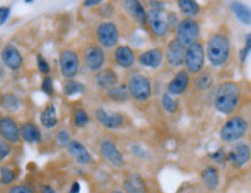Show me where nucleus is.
<instances>
[{
	"label": "nucleus",
	"mask_w": 251,
	"mask_h": 193,
	"mask_svg": "<svg viewBox=\"0 0 251 193\" xmlns=\"http://www.w3.org/2000/svg\"><path fill=\"white\" fill-rule=\"evenodd\" d=\"M241 88L236 82L226 81L218 87L215 92L213 104L215 110L223 115H231L241 102Z\"/></svg>",
	"instance_id": "1"
},
{
	"label": "nucleus",
	"mask_w": 251,
	"mask_h": 193,
	"mask_svg": "<svg viewBox=\"0 0 251 193\" xmlns=\"http://www.w3.org/2000/svg\"><path fill=\"white\" fill-rule=\"evenodd\" d=\"M231 44L227 35L217 33L207 42L205 54L212 66L220 67L228 62L230 57Z\"/></svg>",
	"instance_id": "2"
},
{
	"label": "nucleus",
	"mask_w": 251,
	"mask_h": 193,
	"mask_svg": "<svg viewBox=\"0 0 251 193\" xmlns=\"http://www.w3.org/2000/svg\"><path fill=\"white\" fill-rule=\"evenodd\" d=\"M248 121L242 116H233L220 128V139L226 144L239 143L247 134Z\"/></svg>",
	"instance_id": "3"
},
{
	"label": "nucleus",
	"mask_w": 251,
	"mask_h": 193,
	"mask_svg": "<svg viewBox=\"0 0 251 193\" xmlns=\"http://www.w3.org/2000/svg\"><path fill=\"white\" fill-rule=\"evenodd\" d=\"M205 58V48L199 42H196V43L186 48L184 62H183L186 67V72L198 74L201 71H204Z\"/></svg>",
	"instance_id": "4"
},
{
	"label": "nucleus",
	"mask_w": 251,
	"mask_h": 193,
	"mask_svg": "<svg viewBox=\"0 0 251 193\" xmlns=\"http://www.w3.org/2000/svg\"><path fill=\"white\" fill-rule=\"evenodd\" d=\"M127 91L130 97L138 102H145L152 95V83L144 74L136 73L128 80Z\"/></svg>",
	"instance_id": "5"
},
{
	"label": "nucleus",
	"mask_w": 251,
	"mask_h": 193,
	"mask_svg": "<svg viewBox=\"0 0 251 193\" xmlns=\"http://www.w3.org/2000/svg\"><path fill=\"white\" fill-rule=\"evenodd\" d=\"M199 36H201V27L194 19L186 18L178 22L176 27V38L185 48L198 42Z\"/></svg>",
	"instance_id": "6"
},
{
	"label": "nucleus",
	"mask_w": 251,
	"mask_h": 193,
	"mask_svg": "<svg viewBox=\"0 0 251 193\" xmlns=\"http://www.w3.org/2000/svg\"><path fill=\"white\" fill-rule=\"evenodd\" d=\"M96 38L101 48L110 49V48H114L120 40V30L114 22L103 21L96 27Z\"/></svg>",
	"instance_id": "7"
},
{
	"label": "nucleus",
	"mask_w": 251,
	"mask_h": 193,
	"mask_svg": "<svg viewBox=\"0 0 251 193\" xmlns=\"http://www.w3.org/2000/svg\"><path fill=\"white\" fill-rule=\"evenodd\" d=\"M146 21L147 24L150 25L151 31H152L154 36L163 38L168 35L170 29L166 21L165 9L151 7L149 11L146 12Z\"/></svg>",
	"instance_id": "8"
},
{
	"label": "nucleus",
	"mask_w": 251,
	"mask_h": 193,
	"mask_svg": "<svg viewBox=\"0 0 251 193\" xmlns=\"http://www.w3.org/2000/svg\"><path fill=\"white\" fill-rule=\"evenodd\" d=\"M59 66L62 75L66 80H73L80 70L79 56L72 50H64L59 56Z\"/></svg>",
	"instance_id": "9"
},
{
	"label": "nucleus",
	"mask_w": 251,
	"mask_h": 193,
	"mask_svg": "<svg viewBox=\"0 0 251 193\" xmlns=\"http://www.w3.org/2000/svg\"><path fill=\"white\" fill-rule=\"evenodd\" d=\"M100 153L103 160L115 168H121L124 166L123 154L111 140L105 139L102 141L100 145Z\"/></svg>",
	"instance_id": "10"
},
{
	"label": "nucleus",
	"mask_w": 251,
	"mask_h": 193,
	"mask_svg": "<svg viewBox=\"0 0 251 193\" xmlns=\"http://www.w3.org/2000/svg\"><path fill=\"white\" fill-rule=\"evenodd\" d=\"M186 48L177 38L169 41L166 48V60L169 66L179 67L184 62Z\"/></svg>",
	"instance_id": "11"
},
{
	"label": "nucleus",
	"mask_w": 251,
	"mask_h": 193,
	"mask_svg": "<svg viewBox=\"0 0 251 193\" xmlns=\"http://www.w3.org/2000/svg\"><path fill=\"white\" fill-rule=\"evenodd\" d=\"M95 118L103 127L109 128V130H117L124 124L123 115H121L120 112L109 111L102 108L95 110Z\"/></svg>",
	"instance_id": "12"
},
{
	"label": "nucleus",
	"mask_w": 251,
	"mask_h": 193,
	"mask_svg": "<svg viewBox=\"0 0 251 193\" xmlns=\"http://www.w3.org/2000/svg\"><path fill=\"white\" fill-rule=\"evenodd\" d=\"M105 63L104 50L100 46H91L85 51V64L93 72H99Z\"/></svg>",
	"instance_id": "13"
},
{
	"label": "nucleus",
	"mask_w": 251,
	"mask_h": 193,
	"mask_svg": "<svg viewBox=\"0 0 251 193\" xmlns=\"http://www.w3.org/2000/svg\"><path fill=\"white\" fill-rule=\"evenodd\" d=\"M67 153L75 161L78 165L87 166L93 162L92 154L88 152V149L85 147V145L80 143L79 140H71L66 146Z\"/></svg>",
	"instance_id": "14"
},
{
	"label": "nucleus",
	"mask_w": 251,
	"mask_h": 193,
	"mask_svg": "<svg viewBox=\"0 0 251 193\" xmlns=\"http://www.w3.org/2000/svg\"><path fill=\"white\" fill-rule=\"evenodd\" d=\"M250 159V148L244 143H235L230 152L227 153V161L235 167H243Z\"/></svg>",
	"instance_id": "15"
},
{
	"label": "nucleus",
	"mask_w": 251,
	"mask_h": 193,
	"mask_svg": "<svg viewBox=\"0 0 251 193\" xmlns=\"http://www.w3.org/2000/svg\"><path fill=\"white\" fill-rule=\"evenodd\" d=\"M1 63L7 69L11 71H18L21 69L24 64V58H22L20 51L12 44L6 46L1 51Z\"/></svg>",
	"instance_id": "16"
},
{
	"label": "nucleus",
	"mask_w": 251,
	"mask_h": 193,
	"mask_svg": "<svg viewBox=\"0 0 251 193\" xmlns=\"http://www.w3.org/2000/svg\"><path fill=\"white\" fill-rule=\"evenodd\" d=\"M190 83V75L184 70L178 71L175 76L167 85V92L172 96H179L188 89Z\"/></svg>",
	"instance_id": "17"
},
{
	"label": "nucleus",
	"mask_w": 251,
	"mask_h": 193,
	"mask_svg": "<svg viewBox=\"0 0 251 193\" xmlns=\"http://www.w3.org/2000/svg\"><path fill=\"white\" fill-rule=\"evenodd\" d=\"M0 134L4 140L9 144L18 143L20 139V128H19L17 121L9 116H5L0 120Z\"/></svg>",
	"instance_id": "18"
},
{
	"label": "nucleus",
	"mask_w": 251,
	"mask_h": 193,
	"mask_svg": "<svg viewBox=\"0 0 251 193\" xmlns=\"http://www.w3.org/2000/svg\"><path fill=\"white\" fill-rule=\"evenodd\" d=\"M94 81L99 89L108 92L112 87L118 85V75L116 71L110 69V67H107V69H102L99 72H96Z\"/></svg>",
	"instance_id": "19"
},
{
	"label": "nucleus",
	"mask_w": 251,
	"mask_h": 193,
	"mask_svg": "<svg viewBox=\"0 0 251 193\" xmlns=\"http://www.w3.org/2000/svg\"><path fill=\"white\" fill-rule=\"evenodd\" d=\"M163 58V51L160 48H154V49L145 51L138 57V62L141 66L147 67V69H159L162 65Z\"/></svg>",
	"instance_id": "20"
},
{
	"label": "nucleus",
	"mask_w": 251,
	"mask_h": 193,
	"mask_svg": "<svg viewBox=\"0 0 251 193\" xmlns=\"http://www.w3.org/2000/svg\"><path fill=\"white\" fill-rule=\"evenodd\" d=\"M115 63L122 69H130L136 63V54L128 46H120L116 48L114 53Z\"/></svg>",
	"instance_id": "21"
},
{
	"label": "nucleus",
	"mask_w": 251,
	"mask_h": 193,
	"mask_svg": "<svg viewBox=\"0 0 251 193\" xmlns=\"http://www.w3.org/2000/svg\"><path fill=\"white\" fill-rule=\"evenodd\" d=\"M124 8L126 9L128 14L131 15L132 19H134L140 25H146V11H145L144 6L140 4V1L137 0H128L124 1Z\"/></svg>",
	"instance_id": "22"
},
{
	"label": "nucleus",
	"mask_w": 251,
	"mask_h": 193,
	"mask_svg": "<svg viewBox=\"0 0 251 193\" xmlns=\"http://www.w3.org/2000/svg\"><path fill=\"white\" fill-rule=\"evenodd\" d=\"M123 188L125 193H147L145 181L138 173L127 176L123 182Z\"/></svg>",
	"instance_id": "23"
},
{
	"label": "nucleus",
	"mask_w": 251,
	"mask_h": 193,
	"mask_svg": "<svg viewBox=\"0 0 251 193\" xmlns=\"http://www.w3.org/2000/svg\"><path fill=\"white\" fill-rule=\"evenodd\" d=\"M201 182L207 190L213 191L217 189L220 183V173H219L218 168L213 166L206 167L201 172Z\"/></svg>",
	"instance_id": "24"
},
{
	"label": "nucleus",
	"mask_w": 251,
	"mask_h": 193,
	"mask_svg": "<svg viewBox=\"0 0 251 193\" xmlns=\"http://www.w3.org/2000/svg\"><path fill=\"white\" fill-rule=\"evenodd\" d=\"M20 137L28 144L40 143L42 139L41 130L33 123H25L20 127Z\"/></svg>",
	"instance_id": "25"
},
{
	"label": "nucleus",
	"mask_w": 251,
	"mask_h": 193,
	"mask_svg": "<svg viewBox=\"0 0 251 193\" xmlns=\"http://www.w3.org/2000/svg\"><path fill=\"white\" fill-rule=\"evenodd\" d=\"M40 121L42 126L48 128H53L57 126L58 124V116H57V109L54 107V104L50 103L46 108L43 109V111L40 115Z\"/></svg>",
	"instance_id": "26"
},
{
	"label": "nucleus",
	"mask_w": 251,
	"mask_h": 193,
	"mask_svg": "<svg viewBox=\"0 0 251 193\" xmlns=\"http://www.w3.org/2000/svg\"><path fill=\"white\" fill-rule=\"evenodd\" d=\"M230 11L233 12L235 18L239 20L242 24L250 25L251 24V13L250 8L240 1H233L230 4Z\"/></svg>",
	"instance_id": "27"
},
{
	"label": "nucleus",
	"mask_w": 251,
	"mask_h": 193,
	"mask_svg": "<svg viewBox=\"0 0 251 193\" xmlns=\"http://www.w3.org/2000/svg\"><path fill=\"white\" fill-rule=\"evenodd\" d=\"M107 95L109 99H111L112 102L117 103V104H123V103L127 102L128 99H130V95H128V91H127V85H125V83L112 87L111 89H109L107 92Z\"/></svg>",
	"instance_id": "28"
},
{
	"label": "nucleus",
	"mask_w": 251,
	"mask_h": 193,
	"mask_svg": "<svg viewBox=\"0 0 251 193\" xmlns=\"http://www.w3.org/2000/svg\"><path fill=\"white\" fill-rule=\"evenodd\" d=\"M214 85L213 76L207 71H201V73L197 74V76L194 79V86L196 89L201 92L210 91V89Z\"/></svg>",
	"instance_id": "29"
},
{
	"label": "nucleus",
	"mask_w": 251,
	"mask_h": 193,
	"mask_svg": "<svg viewBox=\"0 0 251 193\" xmlns=\"http://www.w3.org/2000/svg\"><path fill=\"white\" fill-rule=\"evenodd\" d=\"M177 5H178V8L181 9L183 14L188 18L192 19V17H196L201 13V6L194 0H178Z\"/></svg>",
	"instance_id": "30"
},
{
	"label": "nucleus",
	"mask_w": 251,
	"mask_h": 193,
	"mask_svg": "<svg viewBox=\"0 0 251 193\" xmlns=\"http://www.w3.org/2000/svg\"><path fill=\"white\" fill-rule=\"evenodd\" d=\"M86 92V86L82 82L75 81V80H66L63 85V93L66 96H75L83 94Z\"/></svg>",
	"instance_id": "31"
},
{
	"label": "nucleus",
	"mask_w": 251,
	"mask_h": 193,
	"mask_svg": "<svg viewBox=\"0 0 251 193\" xmlns=\"http://www.w3.org/2000/svg\"><path fill=\"white\" fill-rule=\"evenodd\" d=\"M161 105H162L163 110L168 114H175L179 108V102L168 93H163L161 96Z\"/></svg>",
	"instance_id": "32"
},
{
	"label": "nucleus",
	"mask_w": 251,
	"mask_h": 193,
	"mask_svg": "<svg viewBox=\"0 0 251 193\" xmlns=\"http://www.w3.org/2000/svg\"><path fill=\"white\" fill-rule=\"evenodd\" d=\"M21 102L15 94L8 93V94L2 95V107L8 111H17L20 108Z\"/></svg>",
	"instance_id": "33"
},
{
	"label": "nucleus",
	"mask_w": 251,
	"mask_h": 193,
	"mask_svg": "<svg viewBox=\"0 0 251 193\" xmlns=\"http://www.w3.org/2000/svg\"><path fill=\"white\" fill-rule=\"evenodd\" d=\"M73 121H75V125L78 128H83L89 124L91 118H89V115L87 114L85 109H76L75 111V116H73Z\"/></svg>",
	"instance_id": "34"
},
{
	"label": "nucleus",
	"mask_w": 251,
	"mask_h": 193,
	"mask_svg": "<svg viewBox=\"0 0 251 193\" xmlns=\"http://www.w3.org/2000/svg\"><path fill=\"white\" fill-rule=\"evenodd\" d=\"M17 179V173L9 167H1L0 168V184L9 185Z\"/></svg>",
	"instance_id": "35"
},
{
	"label": "nucleus",
	"mask_w": 251,
	"mask_h": 193,
	"mask_svg": "<svg viewBox=\"0 0 251 193\" xmlns=\"http://www.w3.org/2000/svg\"><path fill=\"white\" fill-rule=\"evenodd\" d=\"M251 51V34L248 33L246 36V41H244V47L241 49L240 53H239V58L241 63H246V60L249 57V53Z\"/></svg>",
	"instance_id": "36"
},
{
	"label": "nucleus",
	"mask_w": 251,
	"mask_h": 193,
	"mask_svg": "<svg viewBox=\"0 0 251 193\" xmlns=\"http://www.w3.org/2000/svg\"><path fill=\"white\" fill-rule=\"evenodd\" d=\"M41 89L44 94L48 96H52L54 94V86H53V80L51 76L47 75L46 78L43 79L41 85Z\"/></svg>",
	"instance_id": "37"
},
{
	"label": "nucleus",
	"mask_w": 251,
	"mask_h": 193,
	"mask_svg": "<svg viewBox=\"0 0 251 193\" xmlns=\"http://www.w3.org/2000/svg\"><path fill=\"white\" fill-rule=\"evenodd\" d=\"M72 140L71 139V136L67 130H60L57 132L56 134V141L60 146H67V144Z\"/></svg>",
	"instance_id": "38"
},
{
	"label": "nucleus",
	"mask_w": 251,
	"mask_h": 193,
	"mask_svg": "<svg viewBox=\"0 0 251 193\" xmlns=\"http://www.w3.org/2000/svg\"><path fill=\"white\" fill-rule=\"evenodd\" d=\"M12 153V147L11 144L4 139H0V161L5 160L6 157L9 156V154Z\"/></svg>",
	"instance_id": "39"
},
{
	"label": "nucleus",
	"mask_w": 251,
	"mask_h": 193,
	"mask_svg": "<svg viewBox=\"0 0 251 193\" xmlns=\"http://www.w3.org/2000/svg\"><path fill=\"white\" fill-rule=\"evenodd\" d=\"M37 67H38V71H40L42 74H46V75H48V74L50 73L49 63L47 62L46 58L42 56V54H38L37 56Z\"/></svg>",
	"instance_id": "40"
},
{
	"label": "nucleus",
	"mask_w": 251,
	"mask_h": 193,
	"mask_svg": "<svg viewBox=\"0 0 251 193\" xmlns=\"http://www.w3.org/2000/svg\"><path fill=\"white\" fill-rule=\"evenodd\" d=\"M210 156L212 160L215 161V162H218V163H225L227 161V154L223 149V148H219V149L215 150L214 153L210 154Z\"/></svg>",
	"instance_id": "41"
},
{
	"label": "nucleus",
	"mask_w": 251,
	"mask_h": 193,
	"mask_svg": "<svg viewBox=\"0 0 251 193\" xmlns=\"http://www.w3.org/2000/svg\"><path fill=\"white\" fill-rule=\"evenodd\" d=\"M8 193H35L33 190L25 185H14L9 189Z\"/></svg>",
	"instance_id": "42"
},
{
	"label": "nucleus",
	"mask_w": 251,
	"mask_h": 193,
	"mask_svg": "<svg viewBox=\"0 0 251 193\" xmlns=\"http://www.w3.org/2000/svg\"><path fill=\"white\" fill-rule=\"evenodd\" d=\"M166 21H167V24H168L169 29L177 27V24H178V22H179L178 18H177V15L175 14V13H169V14H167Z\"/></svg>",
	"instance_id": "43"
},
{
	"label": "nucleus",
	"mask_w": 251,
	"mask_h": 193,
	"mask_svg": "<svg viewBox=\"0 0 251 193\" xmlns=\"http://www.w3.org/2000/svg\"><path fill=\"white\" fill-rule=\"evenodd\" d=\"M9 14H11V8L5 7V6L0 7V25L5 24V22L7 21Z\"/></svg>",
	"instance_id": "44"
},
{
	"label": "nucleus",
	"mask_w": 251,
	"mask_h": 193,
	"mask_svg": "<svg viewBox=\"0 0 251 193\" xmlns=\"http://www.w3.org/2000/svg\"><path fill=\"white\" fill-rule=\"evenodd\" d=\"M40 193H57V192H56V190H54L53 186H51L49 184H44L41 186Z\"/></svg>",
	"instance_id": "45"
},
{
	"label": "nucleus",
	"mask_w": 251,
	"mask_h": 193,
	"mask_svg": "<svg viewBox=\"0 0 251 193\" xmlns=\"http://www.w3.org/2000/svg\"><path fill=\"white\" fill-rule=\"evenodd\" d=\"M101 2V0H86V1L83 2V6H85V7H93V6L100 5Z\"/></svg>",
	"instance_id": "46"
},
{
	"label": "nucleus",
	"mask_w": 251,
	"mask_h": 193,
	"mask_svg": "<svg viewBox=\"0 0 251 193\" xmlns=\"http://www.w3.org/2000/svg\"><path fill=\"white\" fill-rule=\"evenodd\" d=\"M69 193H80V183L75 182L72 185H71Z\"/></svg>",
	"instance_id": "47"
},
{
	"label": "nucleus",
	"mask_w": 251,
	"mask_h": 193,
	"mask_svg": "<svg viewBox=\"0 0 251 193\" xmlns=\"http://www.w3.org/2000/svg\"><path fill=\"white\" fill-rule=\"evenodd\" d=\"M5 75V70H4V65H2L1 60H0V80L4 78Z\"/></svg>",
	"instance_id": "48"
},
{
	"label": "nucleus",
	"mask_w": 251,
	"mask_h": 193,
	"mask_svg": "<svg viewBox=\"0 0 251 193\" xmlns=\"http://www.w3.org/2000/svg\"><path fill=\"white\" fill-rule=\"evenodd\" d=\"M111 193H124V192L121 191V190H114Z\"/></svg>",
	"instance_id": "49"
},
{
	"label": "nucleus",
	"mask_w": 251,
	"mask_h": 193,
	"mask_svg": "<svg viewBox=\"0 0 251 193\" xmlns=\"http://www.w3.org/2000/svg\"><path fill=\"white\" fill-rule=\"evenodd\" d=\"M25 4H33L34 1H33V0H25Z\"/></svg>",
	"instance_id": "50"
}]
</instances>
